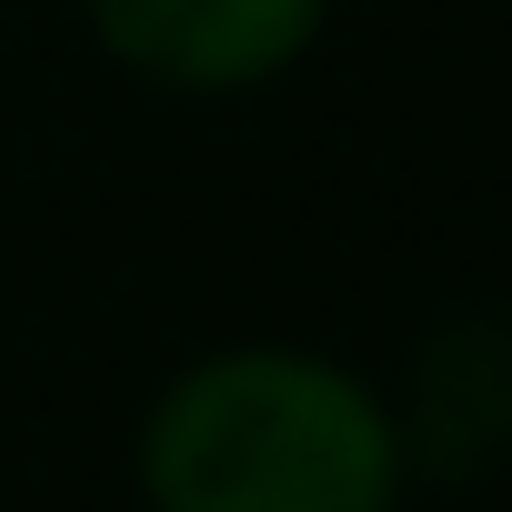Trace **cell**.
<instances>
[{
    "label": "cell",
    "mask_w": 512,
    "mask_h": 512,
    "mask_svg": "<svg viewBox=\"0 0 512 512\" xmlns=\"http://www.w3.org/2000/svg\"><path fill=\"white\" fill-rule=\"evenodd\" d=\"M412 492H462L512 452V322L502 312H452L412 342V372L392 392Z\"/></svg>",
    "instance_id": "3"
},
{
    "label": "cell",
    "mask_w": 512,
    "mask_h": 512,
    "mask_svg": "<svg viewBox=\"0 0 512 512\" xmlns=\"http://www.w3.org/2000/svg\"><path fill=\"white\" fill-rule=\"evenodd\" d=\"M91 51L161 101H251L292 81L342 0H71Z\"/></svg>",
    "instance_id": "2"
},
{
    "label": "cell",
    "mask_w": 512,
    "mask_h": 512,
    "mask_svg": "<svg viewBox=\"0 0 512 512\" xmlns=\"http://www.w3.org/2000/svg\"><path fill=\"white\" fill-rule=\"evenodd\" d=\"M151 512H392L412 492L392 382L322 342H211L131 422Z\"/></svg>",
    "instance_id": "1"
}]
</instances>
